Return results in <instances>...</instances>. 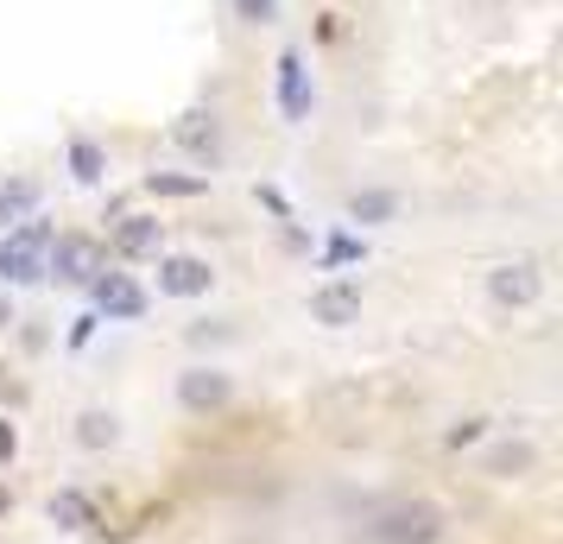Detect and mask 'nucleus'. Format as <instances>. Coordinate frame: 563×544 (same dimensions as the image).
Masks as SVG:
<instances>
[{
    "instance_id": "1",
    "label": "nucleus",
    "mask_w": 563,
    "mask_h": 544,
    "mask_svg": "<svg viewBox=\"0 0 563 544\" xmlns=\"http://www.w3.org/2000/svg\"><path fill=\"white\" fill-rule=\"evenodd\" d=\"M450 513L437 500H393L367 519V544H443Z\"/></svg>"
},
{
    "instance_id": "2",
    "label": "nucleus",
    "mask_w": 563,
    "mask_h": 544,
    "mask_svg": "<svg viewBox=\"0 0 563 544\" xmlns=\"http://www.w3.org/2000/svg\"><path fill=\"white\" fill-rule=\"evenodd\" d=\"M45 273H57V286H96L108 273V241L102 234H57L52 247H45Z\"/></svg>"
},
{
    "instance_id": "3",
    "label": "nucleus",
    "mask_w": 563,
    "mask_h": 544,
    "mask_svg": "<svg viewBox=\"0 0 563 544\" xmlns=\"http://www.w3.org/2000/svg\"><path fill=\"white\" fill-rule=\"evenodd\" d=\"M178 406L190 418H222L234 406V374L229 367H184L178 374Z\"/></svg>"
},
{
    "instance_id": "4",
    "label": "nucleus",
    "mask_w": 563,
    "mask_h": 544,
    "mask_svg": "<svg viewBox=\"0 0 563 544\" xmlns=\"http://www.w3.org/2000/svg\"><path fill=\"white\" fill-rule=\"evenodd\" d=\"M487 298H494L500 311H532L538 298H544V273H538V259H500V266L487 273Z\"/></svg>"
},
{
    "instance_id": "5",
    "label": "nucleus",
    "mask_w": 563,
    "mask_h": 544,
    "mask_svg": "<svg viewBox=\"0 0 563 544\" xmlns=\"http://www.w3.org/2000/svg\"><path fill=\"white\" fill-rule=\"evenodd\" d=\"M89 298H96V317H108V323H140L146 304H153L133 273H102V279L89 286Z\"/></svg>"
},
{
    "instance_id": "6",
    "label": "nucleus",
    "mask_w": 563,
    "mask_h": 544,
    "mask_svg": "<svg viewBox=\"0 0 563 544\" xmlns=\"http://www.w3.org/2000/svg\"><path fill=\"white\" fill-rule=\"evenodd\" d=\"M172 146L190 153L197 165H216L222 158V121H216V108H184L178 121H172Z\"/></svg>"
},
{
    "instance_id": "7",
    "label": "nucleus",
    "mask_w": 563,
    "mask_h": 544,
    "mask_svg": "<svg viewBox=\"0 0 563 544\" xmlns=\"http://www.w3.org/2000/svg\"><path fill=\"white\" fill-rule=\"evenodd\" d=\"M216 266L203 254H158V298H209Z\"/></svg>"
},
{
    "instance_id": "8",
    "label": "nucleus",
    "mask_w": 563,
    "mask_h": 544,
    "mask_svg": "<svg viewBox=\"0 0 563 544\" xmlns=\"http://www.w3.org/2000/svg\"><path fill=\"white\" fill-rule=\"evenodd\" d=\"M310 323H323V330L361 323V279H323L310 291Z\"/></svg>"
},
{
    "instance_id": "9",
    "label": "nucleus",
    "mask_w": 563,
    "mask_h": 544,
    "mask_svg": "<svg viewBox=\"0 0 563 544\" xmlns=\"http://www.w3.org/2000/svg\"><path fill=\"white\" fill-rule=\"evenodd\" d=\"M108 254L114 259H158L165 254V222L158 215H121L108 234Z\"/></svg>"
},
{
    "instance_id": "10",
    "label": "nucleus",
    "mask_w": 563,
    "mask_h": 544,
    "mask_svg": "<svg viewBox=\"0 0 563 544\" xmlns=\"http://www.w3.org/2000/svg\"><path fill=\"white\" fill-rule=\"evenodd\" d=\"M310 108H317V89H310L305 52H279V114L298 127V121H310Z\"/></svg>"
},
{
    "instance_id": "11",
    "label": "nucleus",
    "mask_w": 563,
    "mask_h": 544,
    "mask_svg": "<svg viewBox=\"0 0 563 544\" xmlns=\"http://www.w3.org/2000/svg\"><path fill=\"white\" fill-rule=\"evenodd\" d=\"M45 513H52L57 532H89V525H102V507H96L82 488H57Z\"/></svg>"
},
{
    "instance_id": "12",
    "label": "nucleus",
    "mask_w": 563,
    "mask_h": 544,
    "mask_svg": "<svg viewBox=\"0 0 563 544\" xmlns=\"http://www.w3.org/2000/svg\"><path fill=\"white\" fill-rule=\"evenodd\" d=\"M64 165H70V178H77V184H102L108 178V146H102V140H89V133H70Z\"/></svg>"
},
{
    "instance_id": "13",
    "label": "nucleus",
    "mask_w": 563,
    "mask_h": 544,
    "mask_svg": "<svg viewBox=\"0 0 563 544\" xmlns=\"http://www.w3.org/2000/svg\"><path fill=\"white\" fill-rule=\"evenodd\" d=\"M38 203H45V184L38 178H0V229L38 215Z\"/></svg>"
},
{
    "instance_id": "14",
    "label": "nucleus",
    "mask_w": 563,
    "mask_h": 544,
    "mask_svg": "<svg viewBox=\"0 0 563 544\" xmlns=\"http://www.w3.org/2000/svg\"><path fill=\"white\" fill-rule=\"evenodd\" d=\"M77 449H89V456H102V449H114L121 443V418L102 412V406H89V412H77Z\"/></svg>"
},
{
    "instance_id": "15",
    "label": "nucleus",
    "mask_w": 563,
    "mask_h": 544,
    "mask_svg": "<svg viewBox=\"0 0 563 544\" xmlns=\"http://www.w3.org/2000/svg\"><path fill=\"white\" fill-rule=\"evenodd\" d=\"M45 254H20L13 241H0V286H45Z\"/></svg>"
},
{
    "instance_id": "16",
    "label": "nucleus",
    "mask_w": 563,
    "mask_h": 544,
    "mask_svg": "<svg viewBox=\"0 0 563 544\" xmlns=\"http://www.w3.org/2000/svg\"><path fill=\"white\" fill-rule=\"evenodd\" d=\"M393 215H399V190H355L349 197V222H361V229H380Z\"/></svg>"
},
{
    "instance_id": "17",
    "label": "nucleus",
    "mask_w": 563,
    "mask_h": 544,
    "mask_svg": "<svg viewBox=\"0 0 563 544\" xmlns=\"http://www.w3.org/2000/svg\"><path fill=\"white\" fill-rule=\"evenodd\" d=\"M532 463H538V449H532L526 437H519V443H494V449L482 456V475H500V481H512V475H526Z\"/></svg>"
},
{
    "instance_id": "18",
    "label": "nucleus",
    "mask_w": 563,
    "mask_h": 544,
    "mask_svg": "<svg viewBox=\"0 0 563 544\" xmlns=\"http://www.w3.org/2000/svg\"><path fill=\"white\" fill-rule=\"evenodd\" d=\"M146 190L153 197H172V203H190V197L209 190V178L203 171H146Z\"/></svg>"
},
{
    "instance_id": "19",
    "label": "nucleus",
    "mask_w": 563,
    "mask_h": 544,
    "mask_svg": "<svg viewBox=\"0 0 563 544\" xmlns=\"http://www.w3.org/2000/svg\"><path fill=\"white\" fill-rule=\"evenodd\" d=\"M7 241H13L20 254H45V247L57 241V229L45 222V215H26V222H13V234H7Z\"/></svg>"
},
{
    "instance_id": "20",
    "label": "nucleus",
    "mask_w": 563,
    "mask_h": 544,
    "mask_svg": "<svg viewBox=\"0 0 563 544\" xmlns=\"http://www.w3.org/2000/svg\"><path fill=\"white\" fill-rule=\"evenodd\" d=\"M367 247H361V234H330L323 241V266H349V259H361Z\"/></svg>"
},
{
    "instance_id": "21",
    "label": "nucleus",
    "mask_w": 563,
    "mask_h": 544,
    "mask_svg": "<svg viewBox=\"0 0 563 544\" xmlns=\"http://www.w3.org/2000/svg\"><path fill=\"white\" fill-rule=\"evenodd\" d=\"M482 431H487V418H456L443 431V449H468V443H482Z\"/></svg>"
},
{
    "instance_id": "22",
    "label": "nucleus",
    "mask_w": 563,
    "mask_h": 544,
    "mask_svg": "<svg viewBox=\"0 0 563 544\" xmlns=\"http://www.w3.org/2000/svg\"><path fill=\"white\" fill-rule=\"evenodd\" d=\"M234 13H241L247 26H273V20H279V0H234Z\"/></svg>"
},
{
    "instance_id": "23",
    "label": "nucleus",
    "mask_w": 563,
    "mask_h": 544,
    "mask_svg": "<svg viewBox=\"0 0 563 544\" xmlns=\"http://www.w3.org/2000/svg\"><path fill=\"white\" fill-rule=\"evenodd\" d=\"M254 197H260V209H273L279 222H291V203H285V197H279V190H273V184H260Z\"/></svg>"
},
{
    "instance_id": "24",
    "label": "nucleus",
    "mask_w": 563,
    "mask_h": 544,
    "mask_svg": "<svg viewBox=\"0 0 563 544\" xmlns=\"http://www.w3.org/2000/svg\"><path fill=\"white\" fill-rule=\"evenodd\" d=\"M96 323H102V317H96V311H82L77 323H70V348H82V342L96 336Z\"/></svg>"
},
{
    "instance_id": "25",
    "label": "nucleus",
    "mask_w": 563,
    "mask_h": 544,
    "mask_svg": "<svg viewBox=\"0 0 563 544\" xmlns=\"http://www.w3.org/2000/svg\"><path fill=\"white\" fill-rule=\"evenodd\" d=\"M13 456H20V431H13V424L0 418V468L13 463Z\"/></svg>"
},
{
    "instance_id": "26",
    "label": "nucleus",
    "mask_w": 563,
    "mask_h": 544,
    "mask_svg": "<svg viewBox=\"0 0 563 544\" xmlns=\"http://www.w3.org/2000/svg\"><path fill=\"white\" fill-rule=\"evenodd\" d=\"M317 38H323V45H335V38H342V20H335V13H323V20H317Z\"/></svg>"
},
{
    "instance_id": "27",
    "label": "nucleus",
    "mask_w": 563,
    "mask_h": 544,
    "mask_svg": "<svg viewBox=\"0 0 563 544\" xmlns=\"http://www.w3.org/2000/svg\"><path fill=\"white\" fill-rule=\"evenodd\" d=\"M7 323H20V317H13V298L0 291V330H7Z\"/></svg>"
},
{
    "instance_id": "28",
    "label": "nucleus",
    "mask_w": 563,
    "mask_h": 544,
    "mask_svg": "<svg viewBox=\"0 0 563 544\" xmlns=\"http://www.w3.org/2000/svg\"><path fill=\"white\" fill-rule=\"evenodd\" d=\"M13 513V488H7V481H0V519Z\"/></svg>"
}]
</instances>
